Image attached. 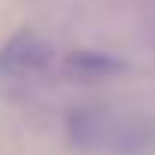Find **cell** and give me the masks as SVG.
Returning <instances> with one entry per match:
<instances>
[{"label": "cell", "mask_w": 155, "mask_h": 155, "mask_svg": "<svg viewBox=\"0 0 155 155\" xmlns=\"http://www.w3.org/2000/svg\"><path fill=\"white\" fill-rule=\"evenodd\" d=\"M66 137L87 155H140L152 143V125L143 116L78 107L66 119Z\"/></svg>", "instance_id": "6da1fadb"}, {"label": "cell", "mask_w": 155, "mask_h": 155, "mask_svg": "<svg viewBox=\"0 0 155 155\" xmlns=\"http://www.w3.org/2000/svg\"><path fill=\"white\" fill-rule=\"evenodd\" d=\"M54 57L48 39H42L33 30H21L0 48V75H30L42 72Z\"/></svg>", "instance_id": "7a4b0ae2"}, {"label": "cell", "mask_w": 155, "mask_h": 155, "mask_svg": "<svg viewBox=\"0 0 155 155\" xmlns=\"http://www.w3.org/2000/svg\"><path fill=\"white\" fill-rule=\"evenodd\" d=\"M66 66L72 75L81 78H114L128 72V63L107 51H72L66 57Z\"/></svg>", "instance_id": "3957f363"}]
</instances>
